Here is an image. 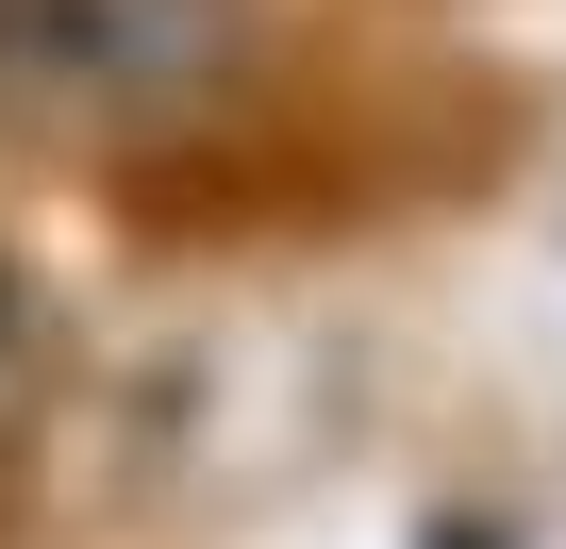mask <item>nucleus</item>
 Returning a JSON list of instances; mask_svg holds the SVG:
<instances>
[{
	"mask_svg": "<svg viewBox=\"0 0 566 549\" xmlns=\"http://www.w3.org/2000/svg\"><path fill=\"white\" fill-rule=\"evenodd\" d=\"M233 67V0H0V117L18 134H134Z\"/></svg>",
	"mask_w": 566,
	"mask_h": 549,
	"instance_id": "f257e3e1",
	"label": "nucleus"
}]
</instances>
